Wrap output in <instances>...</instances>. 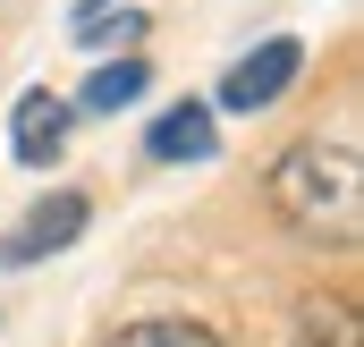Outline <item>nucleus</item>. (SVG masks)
Returning <instances> with one entry per match:
<instances>
[{
    "mask_svg": "<svg viewBox=\"0 0 364 347\" xmlns=\"http://www.w3.org/2000/svg\"><path fill=\"white\" fill-rule=\"evenodd\" d=\"M288 347H364V322L348 297H305L296 305V331H288Z\"/></svg>",
    "mask_w": 364,
    "mask_h": 347,
    "instance_id": "obj_6",
    "label": "nucleus"
},
{
    "mask_svg": "<svg viewBox=\"0 0 364 347\" xmlns=\"http://www.w3.org/2000/svg\"><path fill=\"white\" fill-rule=\"evenodd\" d=\"M272 212L296 237H322V246H356L364 237V170L348 144H288L263 178Z\"/></svg>",
    "mask_w": 364,
    "mask_h": 347,
    "instance_id": "obj_1",
    "label": "nucleus"
},
{
    "mask_svg": "<svg viewBox=\"0 0 364 347\" xmlns=\"http://www.w3.org/2000/svg\"><path fill=\"white\" fill-rule=\"evenodd\" d=\"M110 347H220L203 322H178V314H144L127 331H110Z\"/></svg>",
    "mask_w": 364,
    "mask_h": 347,
    "instance_id": "obj_9",
    "label": "nucleus"
},
{
    "mask_svg": "<svg viewBox=\"0 0 364 347\" xmlns=\"http://www.w3.org/2000/svg\"><path fill=\"white\" fill-rule=\"evenodd\" d=\"M144 26H153V17L119 0V9H93V17H77V43H85V51H136V43H144Z\"/></svg>",
    "mask_w": 364,
    "mask_h": 347,
    "instance_id": "obj_8",
    "label": "nucleus"
},
{
    "mask_svg": "<svg viewBox=\"0 0 364 347\" xmlns=\"http://www.w3.org/2000/svg\"><path fill=\"white\" fill-rule=\"evenodd\" d=\"M85 220H93V203L77 195V186H60L51 203H34V212L17 220V237H0V262H43V255H60V246L85 237Z\"/></svg>",
    "mask_w": 364,
    "mask_h": 347,
    "instance_id": "obj_3",
    "label": "nucleus"
},
{
    "mask_svg": "<svg viewBox=\"0 0 364 347\" xmlns=\"http://www.w3.org/2000/svg\"><path fill=\"white\" fill-rule=\"evenodd\" d=\"M136 93H144V60H136V51H119L110 68H93V77H85L77 110H102V119H110V110H127Z\"/></svg>",
    "mask_w": 364,
    "mask_h": 347,
    "instance_id": "obj_7",
    "label": "nucleus"
},
{
    "mask_svg": "<svg viewBox=\"0 0 364 347\" xmlns=\"http://www.w3.org/2000/svg\"><path fill=\"white\" fill-rule=\"evenodd\" d=\"M296 68H305V43L296 34H272V43H255L229 77H220V110H272L279 93L296 85Z\"/></svg>",
    "mask_w": 364,
    "mask_h": 347,
    "instance_id": "obj_2",
    "label": "nucleus"
},
{
    "mask_svg": "<svg viewBox=\"0 0 364 347\" xmlns=\"http://www.w3.org/2000/svg\"><path fill=\"white\" fill-rule=\"evenodd\" d=\"M212 144H220V110L212 102H178V110H161L153 119V136H144V153L153 161H212Z\"/></svg>",
    "mask_w": 364,
    "mask_h": 347,
    "instance_id": "obj_5",
    "label": "nucleus"
},
{
    "mask_svg": "<svg viewBox=\"0 0 364 347\" xmlns=\"http://www.w3.org/2000/svg\"><path fill=\"white\" fill-rule=\"evenodd\" d=\"M68 119H77V110H68L60 93H43V85L17 93V110H9V153H17L26 170H51L60 144H68Z\"/></svg>",
    "mask_w": 364,
    "mask_h": 347,
    "instance_id": "obj_4",
    "label": "nucleus"
}]
</instances>
